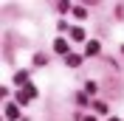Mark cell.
I'll list each match as a JSON object with an SVG mask.
<instances>
[{"label": "cell", "instance_id": "3957f363", "mask_svg": "<svg viewBox=\"0 0 124 121\" xmlns=\"http://www.w3.org/2000/svg\"><path fill=\"white\" fill-rule=\"evenodd\" d=\"M14 84H20V87H25V84H28V73H25V70H20V73L14 76Z\"/></svg>", "mask_w": 124, "mask_h": 121}, {"label": "cell", "instance_id": "52a82bcc", "mask_svg": "<svg viewBox=\"0 0 124 121\" xmlns=\"http://www.w3.org/2000/svg\"><path fill=\"white\" fill-rule=\"evenodd\" d=\"M70 37L76 39V42H82V39H85V31L82 28H70Z\"/></svg>", "mask_w": 124, "mask_h": 121}, {"label": "cell", "instance_id": "9c48e42d", "mask_svg": "<svg viewBox=\"0 0 124 121\" xmlns=\"http://www.w3.org/2000/svg\"><path fill=\"white\" fill-rule=\"evenodd\" d=\"M93 107H96L99 113H107V104H104V101H96V104H93Z\"/></svg>", "mask_w": 124, "mask_h": 121}, {"label": "cell", "instance_id": "6da1fadb", "mask_svg": "<svg viewBox=\"0 0 124 121\" xmlns=\"http://www.w3.org/2000/svg\"><path fill=\"white\" fill-rule=\"evenodd\" d=\"M34 96H37V87H34V84H25L23 90L17 93V101H20V104H25V101H31Z\"/></svg>", "mask_w": 124, "mask_h": 121}, {"label": "cell", "instance_id": "ba28073f", "mask_svg": "<svg viewBox=\"0 0 124 121\" xmlns=\"http://www.w3.org/2000/svg\"><path fill=\"white\" fill-rule=\"evenodd\" d=\"M56 6H59V11H70V3H68V0H59Z\"/></svg>", "mask_w": 124, "mask_h": 121}, {"label": "cell", "instance_id": "5b68a950", "mask_svg": "<svg viewBox=\"0 0 124 121\" xmlns=\"http://www.w3.org/2000/svg\"><path fill=\"white\" fill-rule=\"evenodd\" d=\"M65 62H68L70 68H76L79 62H82V56H79V53H68V59H65Z\"/></svg>", "mask_w": 124, "mask_h": 121}, {"label": "cell", "instance_id": "30bf717a", "mask_svg": "<svg viewBox=\"0 0 124 121\" xmlns=\"http://www.w3.org/2000/svg\"><path fill=\"white\" fill-rule=\"evenodd\" d=\"M79 121H96V115H82Z\"/></svg>", "mask_w": 124, "mask_h": 121}, {"label": "cell", "instance_id": "8fae6325", "mask_svg": "<svg viewBox=\"0 0 124 121\" xmlns=\"http://www.w3.org/2000/svg\"><path fill=\"white\" fill-rule=\"evenodd\" d=\"M107 121H118V118H107Z\"/></svg>", "mask_w": 124, "mask_h": 121}, {"label": "cell", "instance_id": "277c9868", "mask_svg": "<svg viewBox=\"0 0 124 121\" xmlns=\"http://www.w3.org/2000/svg\"><path fill=\"white\" fill-rule=\"evenodd\" d=\"M96 53H99V42L90 39V42H87V56H96Z\"/></svg>", "mask_w": 124, "mask_h": 121}, {"label": "cell", "instance_id": "7a4b0ae2", "mask_svg": "<svg viewBox=\"0 0 124 121\" xmlns=\"http://www.w3.org/2000/svg\"><path fill=\"white\" fill-rule=\"evenodd\" d=\"M3 113H6V118H8V121H17V118H20V110H17V104H6V110H3Z\"/></svg>", "mask_w": 124, "mask_h": 121}, {"label": "cell", "instance_id": "8992f818", "mask_svg": "<svg viewBox=\"0 0 124 121\" xmlns=\"http://www.w3.org/2000/svg\"><path fill=\"white\" fill-rule=\"evenodd\" d=\"M54 48H56V53H68V42H65V39H56Z\"/></svg>", "mask_w": 124, "mask_h": 121}]
</instances>
